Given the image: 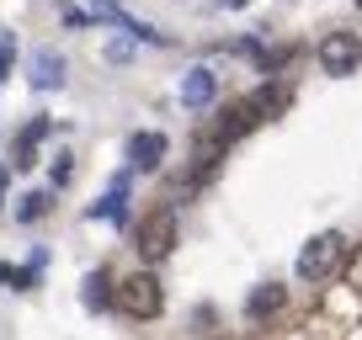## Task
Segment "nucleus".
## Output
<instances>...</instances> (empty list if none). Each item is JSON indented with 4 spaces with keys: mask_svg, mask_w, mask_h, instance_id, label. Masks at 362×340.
<instances>
[{
    "mask_svg": "<svg viewBox=\"0 0 362 340\" xmlns=\"http://www.w3.org/2000/svg\"><path fill=\"white\" fill-rule=\"evenodd\" d=\"M6 181H11V170L0 165V207H6Z\"/></svg>",
    "mask_w": 362,
    "mask_h": 340,
    "instance_id": "nucleus-16",
    "label": "nucleus"
},
{
    "mask_svg": "<svg viewBox=\"0 0 362 340\" xmlns=\"http://www.w3.org/2000/svg\"><path fill=\"white\" fill-rule=\"evenodd\" d=\"M346 250H351V245H346V234H341V229L315 234L304 250H298V277H304V282H325V277L346 261Z\"/></svg>",
    "mask_w": 362,
    "mask_h": 340,
    "instance_id": "nucleus-1",
    "label": "nucleus"
},
{
    "mask_svg": "<svg viewBox=\"0 0 362 340\" xmlns=\"http://www.w3.org/2000/svg\"><path fill=\"white\" fill-rule=\"evenodd\" d=\"M69 176H75V165H69V154H59V165H54V186H64Z\"/></svg>",
    "mask_w": 362,
    "mask_h": 340,
    "instance_id": "nucleus-15",
    "label": "nucleus"
},
{
    "mask_svg": "<svg viewBox=\"0 0 362 340\" xmlns=\"http://www.w3.org/2000/svg\"><path fill=\"white\" fill-rule=\"evenodd\" d=\"M283 303H288V293L277 282H267V287H256V293L245 298V319H267V314H277Z\"/></svg>",
    "mask_w": 362,
    "mask_h": 340,
    "instance_id": "nucleus-9",
    "label": "nucleus"
},
{
    "mask_svg": "<svg viewBox=\"0 0 362 340\" xmlns=\"http://www.w3.org/2000/svg\"><path fill=\"white\" fill-rule=\"evenodd\" d=\"M117 303H123L134 319H160V308H165V293H160V282H155L149 272H134L123 287H117Z\"/></svg>",
    "mask_w": 362,
    "mask_h": 340,
    "instance_id": "nucleus-2",
    "label": "nucleus"
},
{
    "mask_svg": "<svg viewBox=\"0 0 362 340\" xmlns=\"http://www.w3.org/2000/svg\"><path fill=\"white\" fill-rule=\"evenodd\" d=\"M107 287H112V282H107V272H90L86 277V293H80V298H86V308H107V303H112Z\"/></svg>",
    "mask_w": 362,
    "mask_h": 340,
    "instance_id": "nucleus-13",
    "label": "nucleus"
},
{
    "mask_svg": "<svg viewBox=\"0 0 362 340\" xmlns=\"http://www.w3.org/2000/svg\"><path fill=\"white\" fill-rule=\"evenodd\" d=\"M362 64V37L357 32H330L325 43H320V69L325 75H351V69Z\"/></svg>",
    "mask_w": 362,
    "mask_h": 340,
    "instance_id": "nucleus-4",
    "label": "nucleus"
},
{
    "mask_svg": "<svg viewBox=\"0 0 362 340\" xmlns=\"http://www.w3.org/2000/svg\"><path fill=\"white\" fill-rule=\"evenodd\" d=\"M218 6H224V11H240V6H250V0H218Z\"/></svg>",
    "mask_w": 362,
    "mask_h": 340,
    "instance_id": "nucleus-17",
    "label": "nucleus"
},
{
    "mask_svg": "<svg viewBox=\"0 0 362 340\" xmlns=\"http://www.w3.org/2000/svg\"><path fill=\"white\" fill-rule=\"evenodd\" d=\"M170 245H176V213L170 207H160V213H149L144 224H139V255L144 261H165L170 255Z\"/></svg>",
    "mask_w": 362,
    "mask_h": 340,
    "instance_id": "nucleus-3",
    "label": "nucleus"
},
{
    "mask_svg": "<svg viewBox=\"0 0 362 340\" xmlns=\"http://www.w3.org/2000/svg\"><path fill=\"white\" fill-rule=\"evenodd\" d=\"M27 80H33V91H59V85H64V59H59L54 48H37Z\"/></svg>",
    "mask_w": 362,
    "mask_h": 340,
    "instance_id": "nucleus-7",
    "label": "nucleus"
},
{
    "mask_svg": "<svg viewBox=\"0 0 362 340\" xmlns=\"http://www.w3.org/2000/svg\"><path fill=\"white\" fill-rule=\"evenodd\" d=\"M123 202H128V186H123V181H117V186H112V192H107V197H102V202L90 207V218H112V224H123V218H128V207H123Z\"/></svg>",
    "mask_w": 362,
    "mask_h": 340,
    "instance_id": "nucleus-10",
    "label": "nucleus"
},
{
    "mask_svg": "<svg viewBox=\"0 0 362 340\" xmlns=\"http://www.w3.org/2000/svg\"><path fill=\"white\" fill-rule=\"evenodd\" d=\"M160 159H165V133H134V144H128V165L134 170H160Z\"/></svg>",
    "mask_w": 362,
    "mask_h": 340,
    "instance_id": "nucleus-6",
    "label": "nucleus"
},
{
    "mask_svg": "<svg viewBox=\"0 0 362 340\" xmlns=\"http://www.w3.org/2000/svg\"><path fill=\"white\" fill-rule=\"evenodd\" d=\"M176 96H181V107H187V112H203V107H214V96H218V75H214L208 64L187 69V75H181V85H176Z\"/></svg>",
    "mask_w": 362,
    "mask_h": 340,
    "instance_id": "nucleus-5",
    "label": "nucleus"
},
{
    "mask_svg": "<svg viewBox=\"0 0 362 340\" xmlns=\"http://www.w3.org/2000/svg\"><path fill=\"white\" fill-rule=\"evenodd\" d=\"M357 6H362V0H357Z\"/></svg>",
    "mask_w": 362,
    "mask_h": 340,
    "instance_id": "nucleus-18",
    "label": "nucleus"
},
{
    "mask_svg": "<svg viewBox=\"0 0 362 340\" xmlns=\"http://www.w3.org/2000/svg\"><path fill=\"white\" fill-rule=\"evenodd\" d=\"M48 207H54V192H27L16 207V224H37V218H48Z\"/></svg>",
    "mask_w": 362,
    "mask_h": 340,
    "instance_id": "nucleus-11",
    "label": "nucleus"
},
{
    "mask_svg": "<svg viewBox=\"0 0 362 340\" xmlns=\"http://www.w3.org/2000/svg\"><path fill=\"white\" fill-rule=\"evenodd\" d=\"M37 266H43V255H33V266H6V261H0V282H11V287H37Z\"/></svg>",
    "mask_w": 362,
    "mask_h": 340,
    "instance_id": "nucleus-12",
    "label": "nucleus"
},
{
    "mask_svg": "<svg viewBox=\"0 0 362 340\" xmlns=\"http://www.w3.org/2000/svg\"><path fill=\"white\" fill-rule=\"evenodd\" d=\"M11 64H16V32H6L0 37V85L11 80Z\"/></svg>",
    "mask_w": 362,
    "mask_h": 340,
    "instance_id": "nucleus-14",
    "label": "nucleus"
},
{
    "mask_svg": "<svg viewBox=\"0 0 362 340\" xmlns=\"http://www.w3.org/2000/svg\"><path fill=\"white\" fill-rule=\"evenodd\" d=\"M48 128H54L48 117H33V123L22 128V138H16V159H11V170H33V165H37V144L48 138Z\"/></svg>",
    "mask_w": 362,
    "mask_h": 340,
    "instance_id": "nucleus-8",
    "label": "nucleus"
}]
</instances>
